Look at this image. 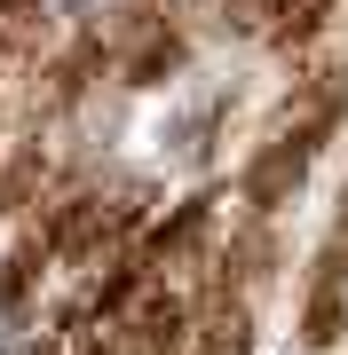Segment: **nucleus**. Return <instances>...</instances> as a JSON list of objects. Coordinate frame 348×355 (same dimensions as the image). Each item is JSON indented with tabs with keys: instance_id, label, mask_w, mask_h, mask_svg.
Instances as JSON below:
<instances>
[{
	"instance_id": "4",
	"label": "nucleus",
	"mask_w": 348,
	"mask_h": 355,
	"mask_svg": "<svg viewBox=\"0 0 348 355\" xmlns=\"http://www.w3.org/2000/svg\"><path fill=\"white\" fill-rule=\"evenodd\" d=\"M40 261H48V253H40V237L24 229V245H16L8 261H0V324H24V316H32V284H40Z\"/></svg>"
},
{
	"instance_id": "3",
	"label": "nucleus",
	"mask_w": 348,
	"mask_h": 355,
	"mask_svg": "<svg viewBox=\"0 0 348 355\" xmlns=\"http://www.w3.org/2000/svg\"><path fill=\"white\" fill-rule=\"evenodd\" d=\"M182 55H190L182 32H167V16H158L135 48H119V79H127V87H167V79L182 71Z\"/></svg>"
},
{
	"instance_id": "1",
	"label": "nucleus",
	"mask_w": 348,
	"mask_h": 355,
	"mask_svg": "<svg viewBox=\"0 0 348 355\" xmlns=\"http://www.w3.org/2000/svg\"><path fill=\"white\" fill-rule=\"evenodd\" d=\"M182 355H254V316H245V300H230V284H214V292L190 300Z\"/></svg>"
},
{
	"instance_id": "2",
	"label": "nucleus",
	"mask_w": 348,
	"mask_h": 355,
	"mask_svg": "<svg viewBox=\"0 0 348 355\" xmlns=\"http://www.w3.org/2000/svg\"><path fill=\"white\" fill-rule=\"evenodd\" d=\"M309 158H317V150H301V142L270 135V142L254 150V166L238 174V198L254 205V214H277V205H285V198L301 190V174H309Z\"/></svg>"
},
{
	"instance_id": "6",
	"label": "nucleus",
	"mask_w": 348,
	"mask_h": 355,
	"mask_svg": "<svg viewBox=\"0 0 348 355\" xmlns=\"http://www.w3.org/2000/svg\"><path fill=\"white\" fill-rule=\"evenodd\" d=\"M8 355H64V340H56V331H40V340H16Z\"/></svg>"
},
{
	"instance_id": "5",
	"label": "nucleus",
	"mask_w": 348,
	"mask_h": 355,
	"mask_svg": "<svg viewBox=\"0 0 348 355\" xmlns=\"http://www.w3.org/2000/svg\"><path fill=\"white\" fill-rule=\"evenodd\" d=\"M214 127H222V111L182 119V127H174V158H182V166H206V150H214Z\"/></svg>"
}]
</instances>
